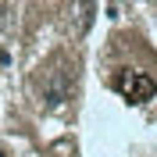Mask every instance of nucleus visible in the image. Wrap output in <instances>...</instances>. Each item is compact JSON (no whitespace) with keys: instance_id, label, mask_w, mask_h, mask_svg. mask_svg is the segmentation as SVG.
<instances>
[{"instance_id":"nucleus-1","label":"nucleus","mask_w":157,"mask_h":157,"mask_svg":"<svg viewBox=\"0 0 157 157\" xmlns=\"http://www.w3.org/2000/svg\"><path fill=\"white\" fill-rule=\"evenodd\" d=\"M118 93L128 100V104H147V100H154L157 93V82L147 75V71H136V68H121L114 78Z\"/></svg>"}]
</instances>
